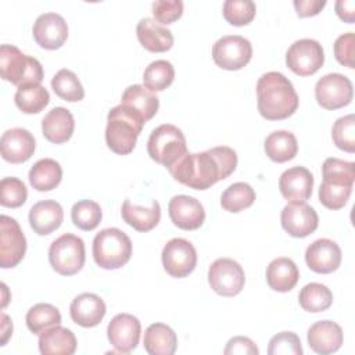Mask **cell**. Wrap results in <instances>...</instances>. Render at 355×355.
<instances>
[{"label": "cell", "instance_id": "1", "mask_svg": "<svg viewBox=\"0 0 355 355\" xmlns=\"http://www.w3.org/2000/svg\"><path fill=\"white\" fill-rule=\"evenodd\" d=\"M236 166V151L219 146L202 153H187L168 171L179 183L196 190H207L232 175Z\"/></svg>", "mask_w": 355, "mask_h": 355}, {"label": "cell", "instance_id": "2", "mask_svg": "<svg viewBox=\"0 0 355 355\" xmlns=\"http://www.w3.org/2000/svg\"><path fill=\"white\" fill-rule=\"evenodd\" d=\"M298 94L288 78L280 72H266L257 82V105L269 121L291 116L298 108Z\"/></svg>", "mask_w": 355, "mask_h": 355}, {"label": "cell", "instance_id": "3", "mask_svg": "<svg viewBox=\"0 0 355 355\" xmlns=\"http://www.w3.org/2000/svg\"><path fill=\"white\" fill-rule=\"evenodd\" d=\"M323 180L319 189V201L329 209L343 208L354 187L355 164L338 158H327L322 166Z\"/></svg>", "mask_w": 355, "mask_h": 355}, {"label": "cell", "instance_id": "4", "mask_svg": "<svg viewBox=\"0 0 355 355\" xmlns=\"http://www.w3.org/2000/svg\"><path fill=\"white\" fill-rule=\"evenodd\" d=\"M146 119L132 108L119 104L108 111L105 143L111 151L126 155L133 151Z\"/></svg>", "mask_w": 355, "mask_h": 355}, {"label": "cell", "instance_id": "5", "mask_svg": "<svg viewBox=\"0 0 355 355\" xmlns=\"http://www.w3.org/2000/svg\"><path fill=\"white\" fill-rule=\"evenodd\" d=\"M132 257V241L118 227H107L93 239V258L103 269H119Z\"/></svg>", "mask_w": 355, "mask_h": 355}, {"label": "cell", "instance_id": "6", "mask_svg": "<svg viewBox=\"0 0 355 355\" xmlns=\"http://www.w3.org/2000/svg\"><path fill=\"white\" fill-rule=\"evenodd\" d=\"M0 75L4 80L18 87L29 83L40 85L43 80V67L35 57L24 54L18 47L1 44Z\"/></svg>", "mask_w": 355, "mask_h": 355}, {"label": "cell", "instance_id": "7", "mask_svg": "<svg viewBox=\"0 0 355 355\" xmlns=\"http://www.w3.org/2000/svg\"><path fill=\"white\" fill-rule=\"evenodd\" d=\"M147 153L153 161L164 165L166 169H171L189 153L186 137L175 125H159L151 132L147 140Z\"/></svg>", "mask_w": 355, "mask_h": 355}, {"label": "cell", "instance_id": "8", "mask_svg": "<svg viewBox=\"0 0 355 355\" xmlns=\"http://www.w3.org/2000/svg\"><path fill=\"white\" fill-rule=\"evenodd\" d=\"M85 243L80 237L72 233H65L50 244V265L62 276H72L78 273L85 265Z\"/></svg>", "mask_w": 355, "mask_h": 355}, {"label": "cell", "instance_id": "9", "mask_svg": "<svg viewBox=\"0 0 355 355\" xmlns=\"http://www.w3.org/2000/svg\"><path fill=\"white\" fill-rule=\"evenodd\" d=\"M252 57V46L248 39L240 35H226L212 46V58L215 64L227 71L244 68Z\"/></svg>", "mask_w": 355, "mask_h": 355}, {"label": "cell", "instance_id": "10", "mask_svg": "<svg viewBox=\"0 0 355 355\" xmlns=\"http://www.w3.org/2000/svg\"><path fill=\"white\" fill-rule=\"evenodd\" d=\"M208 283L222 297L237 295L245 283L244 269L234 259L218 258L208 269Z\"/></svg>", "mask_w": 355, "mask_h": 355}, {"label": "cell", "instance_id": "11", "mask_svg": "<svg viewBox=\"0 0 355 355\" xmlns=\"http://www.w3.org/2000/svg\"><path fill=\"white\" fill-rule=\"evenodd\" d=\"M324 62L323 47L318 40L300 39L295 40L286 53L287 67L300 76L313 75Z\"/></svg>", "mask_w": 355, "mask_h": 355}, {"label": "cell", "instance_id": "12", "mask_svg": "<svg viewBox=\"0 0 355 355\" xmlns=\"http://www.w3.org/2000/svg\"><path fill=\"white\" fill-rule=\"evenodd\" d=\"M315 97L324 110H338L348 105L354 97L352 82L341 73H327L315 85Z\"/></svg>", "mask_w": 355, "mask_h": 355}, {"label": "cell", "instance_id": "13", "mask_svg": "<svg viewBox=\"0 0 355 355\" xmlns=\"http://www.w3.org/2000/svg\"><path fill=\"white\" fill-rule=\"evenodd\" d=\"M161 258L165 272L178 279L189 276L197 265V252L194 245L182 237L169 240L162 248Z\"/></svg>", "mask_w": 355, "mask_h": 355}, {"label": "cell", "instance_id": "14", "mask_svg": "<svg viewBox=\"0 0 355 355\" xmlns=\"http://www.w3.org/2000/svg\"><path fill=\"white\" fill-rule=\"evenodd\" d=\"M26 251V239L18 222L7 215L0 216V266H17Z\"/></svg>", "mask_w": 355, "mask_h": 355}, {"label": "cell", "instance_id": "15", "mask_svg": "<svg viewBox=\"0 0 355 355\" xmlns=\"http://www.w3.org/2000/svg\"><path fill=\"white\" fill-rule=\"evenodd\" d=\"M140 333V320L130 313L115 315L107 326L108 341L119 354L132 352L139 344Z\"/></svg>", "mask_w": 355, "mask_h": 355}, {"label": "cell", "instance_id": "16", "mask_svg": "<svg viewBox=\"0 0 355 355\" xmlns=\"http://www.w3.org/2000/svg\"><path fill=\"white\" fill-rule=\"evenodd\" d=\"M283 229L293 237H306L318 229L319 216L306 202H288L280 214Z\"/></svg>", "mask_w": 355, "mask_h": 355}, {"label": "cell", "instance_id": "17", "mask_svg": "<svg viewBox=\"0 0 355 355\" xmlns=\"http://www.w3.org/2000/svg\"><path fill=\"white\" fill-rule=\"evenodd\" d=\"M35 42L46 50L60 49L68 37V25L57 12L39 15L32 28Z\"/></svg>", "mask_w": 355, "mask_h": 355}, {"label": "cell", "instance_id": "18", "mask_svg": "<svg viewBox=\"0 0 355 355\" xmlns=\"http://www.w3.org/2000/svg\"><path fill=\"white\" fill-rule=\"evenodd\" d=\"M168 212L172 223L183 230H196L205 220L202 204L190 196L179 194L171 198Z\"/></svg>", "mask_w": 355, "mask_h": 355}, {"label": "cell", "instance_id": "19", "mask_svg": "<svg viewBox=\"0 0 355 355\" xmlns=\"http://www.w3.org/2000/svg\"><path fill=\"white\" fill-rule=\"evenodd\" d=\"M36 141L33 135L24 128H12L1 135L0 151L4 161L21 164L28 161L35 153Z\"/></svg>", "mask_w": 355, "mask_h": 355}, {"label": "cell", "instance_id": "20", "mask_svg": "<svg viewBox=\"0 0 355 355\" xmlns=\"http://www.w3.org/2000/svg\"><path fill=\"white\" fill-rule=\"evenodd\" d=\"M341 248L330 239H318L308 245L305 251V262L308 268L316 273H331L341 263Z\"/></svg>", "mask_w": 355, "mask_h": 355}, {"label": "cell", "instance_id": "21", "mask_svg": "<svg viewBox=\"0 0 355 355\" xmlns=\"http://www.w3.org/2000/svg\"><path fill=\"white\" fill-rule=\"evenodd\" d=\"M282 196L290 202H305L313 189V175L305 166L286 169L279 178Z\"/></svg>", "mask_w": 355, "mask_h": 355}, {"label": "cell", "instance_id": "22", "mask_svg": "<svg viewBox=\"0 0 355 355\" xmlns=\"http://www.w3.org/2000/svg\"><path fill=\"white\" fill-rule=\"evenodd\" d=\"M309 348L320 355H329L338 351L343 345V329L333 320H319L313 323L306 333Z\"/></svg>", "mask_w": 355, "mask_h": 355}, {"label": "cell", "instance_id": "23", "mask_svg": "<svg viewBox=\"0 0 355 355\" xmlns=\"http://www.w3.org/2000/svg\"><path fill=\"white\" fill-rule=\"evenodd\" d=\"M107 306L101 297L93 293H82L76 295L69 306L72 320L82 327H94L105 316Z\"/></svg>", "mask_w": 355, "mask_h": 355}, {"label": "cell", "instance_id": "24", "mask_svg": "<svg viewBox=\"0 0 355 355\" xmlns=\"http://www.w3.org/2000/svg\"><path fill=\"white\" fill-rule=\"evenodd\" d=\"M62 219V207L54 200L39 201L29 209V225L39 236H47L57 230Z\"/></svg>", "mask_w": 355, "mask_h": 355}, {"label": "cell", "instance_id": "25", "mask_svg": "<svg viewBox=\"0 0 355 355\" xmlns=\"http://www.w3.org/2000/svg\"><path fill=\"white\" fill-rule=\"evenodd\" d=\"M136 33L140 44L148 51L164 53L173 46L172 32L154 18H141L137 22Z\"/></svg>", "mask_w": 355, "mask_h": 355}, {"label": "cell", "instance_id": "26", "mask_svg": "<svg viewBox=\"0 0 355 355\" xmlns=\"http://www.w3.org/2000/svg\"><path fill=\"white\" fill-rule=\"evenodd\" d=\"M75 129V119L69 110L64 107H55L46 114L42 121L43 136L54 143L61 144L71 139Z\"/></svg>", "mask_w": 355, "mask_h": 355}, {"label": "cell", "instance_id": "27", "mask_svg": "<svg viewBox=\"0 0 355 355\" xmlns=\"http://www.w3.org/2000/svg\"><path fill=\"white\" fill-rule=\"evenodd\" d=\"M75 334L60 324L39 334V351L43 355H72L76 351Z\"/></svg>", "mask_w": 355, "mask_h": 355}, {"label": "cell", "instance_id": "28", "mask_svg": "<svg viewBox=\"0 0 355 355\" xmlns=\"http://www.w3.org/2000/svg\"><path fill=\"white\" fill-rule=\"evenodd\" d=\"M121 215L123 222H126L135 230L148 232L158 225L161 219V207L157 200H153L150 208H144L132 204L130 200L126 198L122 204Z\"/></svg>", "mask_w": 355, "mask_h": 355}, {"label": "cell", "instance_id": "29", "mask_svg": "<svg viewBox=\"0 0 355 355\" xmlns=\"http://www.w3.org/2000/svg\"><path fill=\"white\" fill-rule=\"evenodd\" d=\"M300 272L295 262L290 258L280 257L273 259L266 268L268 286L279 293H287L297 284Z\"/></svg>", "mask_w": 355, "mask_h": 355}, {"label": "cell", "instance_id": "30", "mask_svg": "<svg viewBox=\"0 0 355 355\" xmlns=\"http://www.w3.org/2000/svg\"><path fill=\"white\" fill-rule=\"evenodd\" d=\"M143 345L150 355H172L178 347V337L168 324L153 323L144 331Z\"/></svg>", "mask_w": 355, "mask_h": 355}, {"label": "cell", "instance_id": "31", "mask_svg": "<svg viewBox=\"0 0 355 355\" xmlns=\"http://www.w3.org/2000/svg\"><path fill=\"white\" fill-rule=\"evenodd\" d=\"M121 104L140 114L146 119V122L151 119L159 108V100L155 93L148 90L143 85L128 86L122 93Z\"/></svg>", "mask_w": 355, "mask_h": 355}, {"label": "cell", "instance_id": "32", "mask_svg": "<svg viewBox=\"0 0 355 355\" xmlns=\"http://www.w3.org/2000/svg\"><path fill=\"white\" fill-rule=\"evenodd\" d=\"M29 183L37 191L55 189L62 179V168L53 158H42L29 171Z\"/></svg>", "mask_w": 355, "mask_h": 355}, {"label": "cell", "instance_id": "33", "mask_svg": "<svg viewBox=\"0 0 355 355\" xmlns=\"http://www.w3.org/2000/svg\"><path fill=\"white\" fill-rule=\"evenodd\" d=\"M263 148L266 155L275 162H286L293 159L298 153L295 136L288 130H275L265 139Z\"/></svg>", "mask_w": 355, "mask_h": 355}, {"label": "cell", "instance_id": "34", "mask_svg": "<svg viewBox=\"0 0 355 355\" xmlns=\"http://www.w3.org/2000/svg\"><path fill=\"white\" fill-rule=\"evenodd\" d=\"M15 105L25 114H37L50 103V94L47 89L37 83H29L19 86L14 96Z\"/></svg>", "mask_w": 355, "mask_h": 355}, {"label": "cell", "instance_id": "35", "mask_svg": "<svg viewBox=\"0 0 355 355\" xmlns=\"http://www.w3.org/2000/svg\"><path fill=\"white\" fill-rule=\"evenodd\" d=\"M300 305L306 312H323L333 304V294L330 288L322 283H308L298 294Z\"/></svg>", "mask_w": 355, "mask_h": 355}, {"label": "cell", "instance_id": "36", "mask_svg": "<svg viewBox=\"0 0 355 355\" xmlns=\"http://www.w3.org/2000/svg\"><path fill=\"white\" fill-rule=\"evenodd\" d=\"M25 320L31 333L40 334L44 330L60 324L61 313L54 305L47 302H39L28 311Z\"/></svg>", "mask_w": 355, "mask_h": 355}, {"label": "cell", "instance_id": "37", "mask_svg": "<svg viewBox=\"0 0 355 355\" xmlns=\"http://www.w3.org/2000/svg\"><path fill=\"white\" fill-rule=\"evenodd\" d=\"M255 201L254 189L244 182L230 184L220 196V205L227 212H240L251 207Z\"/></svg>", "mask_w": 355, "mask_h": 355}, {"label": "cell", "instance_id": "38", "mask_svg": "<svg viewBox=\"0 0 355 355\" xmlns=\"http://www.w3.org/2000/svg\"><path fill=\"white\" fill-rule=\"evenodd\" d=\"M175 79V68L166 60H155L148 64L143 73V83L151 92H162L172 85Z\"/></svg>", "mask_w": 355, "mask_h": 355}, {"label": "cell", "instance_id": "39", "mask_svg": "<svg viewBox=\"0 0 355 355\" xmlns=\"http://www.w3.org/2000/svg\"><path fill=\"white\" fill-rule=\"evenodd\" d=\"M51 87L60 98L69 101V103L80 101L85 97V89H83L80 80L72 71H69L67 68L60 69L53 76Z\"/></svg>", "mask_w": 355, "mask_h": 355}, {"label": "cell", "instance_id": "40", "mask_svg": "<svg viewBox=\"0 0 355 355\" xmlns=\"http://www.w3.org/2000/svg\"><path fill=\"white\" fill-rule=\"evenodd\" d=\"M103 212L98 202L93 200H80L73 204L71 209V219L73 225L85 232H90L101 222Z\"/></svg>", "mask_w": 355, "mask_h": 355}, {"label": "cell", "instance_id": "41", "mask_svg": "<svg viewBox=\"0 0 355 355\" xmlns=\"http://www.w3.org/2000/svg\"><path fill=\"white\" fill-rule=\"evenodd\" d=\"M257 12V6L251 0H226L223 3V17L234 26L250 24Z\"/></svg>", "mask_w": 355, "mask_h": 355}, {"label": "cell", "instance_id": "42", "mask_svg": "<svg viewBox=\"0 0 355 355\" xmlns=\"http://www.w3.org/2000/svg\"><path fill=\"white\" fill-rule=\"evenodd\" d=\"M331 139L334 144L347 153L355 151V116L348 114L338 118L331 128Z\"/></svg>", "mask_w": 355, "mask_h": 355}, {"label": "cell", "instance_id": "43", "mask_svg": "<svg viewBox=\"0 0 355 355\" xmlns=\"http://www.w3.org/2000/svg\"><path fill=\"white\" fill-rule=\"evenodd\" d=\"M0 204L7 208H18L25 204L28 190L18 178H3L0 182Z\"/></svg>", "mask_w": 355, "mask_h": 355}, {"label": "cell", "instance_id": "44", "mask_svg": "<svg viewBox=\"0 0 355 355\" xmlns=\"http://www.w3.org/2000/svg\"><path fill=\"white\" fill-rule=\"evenodd\" d=\"M269 355H302L300 337L293 331H282L273 336L268 345Z\"/></svg>", "mask_w": 355, "mask_h": 355}, {"label": "cell", "instance_id": "45", "mask_svg": "<svg viewBox=\"0 0 355 355\" xmlns=\"http://www.w3.org/2000/svg\"><path fill=\"white\" fill-rule=\"evenodd\" d=\"M151 7L154 19L165 25L175 22L183 14L182 0H155Z\"/></svg>", "mask_w": 355, "mask_h": 355}, {"label": "cell", "instance_id": "46", "mask_svg": "<svg viewBox=\"0 0 355 355\" xmlns=\"http://www.w3.org/2000/svg\"><path fill=\"white\" fill-rule=\"evenodd\" d=\"M334 55L336 60L348 68H354L355 67V61H354V50H355V35L354 32H347L340 35L334 44Z\"/></svg>", "mask_w": 355, "mask_h": 355}, {"label": "cell", "instance_id": "47", "mask_svg": "<svg viewBox=\"0 0 355 355\" xmlns=\"http://www.w3.org/2000/svg\"><path fill=\"white\" fill-rule=\"evenodd\" d=\"M225 355H234V354H240V355H258L259 349L255 345V343L248 338V337H243V336H237L233 337L227 341L226 348L223 351Z\"/></svg>", "mask_w": 355, "mask_h": 355}, {"label": "cell", "instance_id": "48", "mask_svg": "<svg viewBox=\"0 0 355 355\" xmlns=\"http://www.w3.org/2000/svg\"><path fill=\"white\" fill-rule=\"evenodd\" d=\"M326 6V0H294L298 17H312L319 14Z\"/></svg>", "mask_w": 355, "mask_h": 355}, {"label": "cell", "instance_id": "49", "mask_svg": "<svg viewBox=\"0 0 355 355\" xmlns=\"http://www.w3.org/2000/svg\"><path fill=\"white\" fill-rule=\"evenodd\" d=\"M336 12L343 21L352 24L355 19V1L354 0H338L336 3Z\"/></svg>", "mask_w": 355, "mask_h": 355}, {"label": "cell", "instance_id": "50", "mask_svg": "<svg viewBox=\"0 0 355 355\" xmlns=\"http://www.w3.org/2000/svg\"><path fill=\"white\" fill-rule=\"evenodd\" d=\"M11 334H12L11 319L6 313H1V344L0 345H6Z\"/></svg>", "mask_w": 355, "mask_h": 355}]
</instances>
